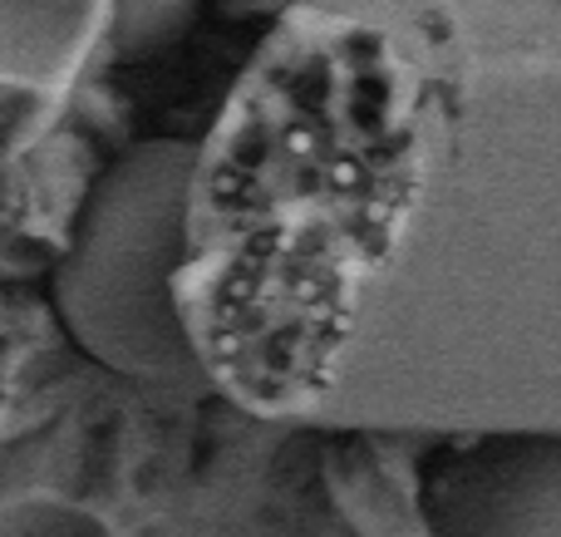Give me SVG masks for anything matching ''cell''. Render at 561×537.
<instances>
[{"label":"cell","instance_id":"6da1fadb","mask_svg":"<svg viewBox=\"0 0 561 537\" xmlns=\"http://www.w3.org/2000/svg\"><path fill=\"white\" fill-rule=\"evenodd\" d=\"M178 316L330 430L561 434L552 0H310L193 138Z\"/></svg>","mask_w":561,"mask_h":537},{"label":"cell","instance_id":"3957f363","mask_svg":"<svg viewBox=\"0 0 561 537\" xmlns=\"http://www.w3.org/2000/svg\"><path fill=\"white\" fill-rule=\"evenodd\" d=\"M424 537H561V434H473L419 483Z\"/></svg>","mask_w":561,"mask_h":537},{"label":"cell","instance_id":"7a4b0ae2","mask_svg":"<svg viewBox=\"0 0 561 537\" xmlns=\"http://www.w3.org/2000/svg\"><path fill=\"white\" fill-rule=\"evenodd\" d=\"M193 168V138L134 144L94 178L55 266V311L69 341L114 375L163 395L213 390L173 292Z\"/></svg>","mask_w":561,"mask_h":537},{"label":"cell","instance_id":"8992f818","mask_svg":"<svg viewBox=\"0 0 561 537\" xmlns=\"http://www.w3.org/2000/svg\"><path fill=\"white\" fill-rule=\"evenodd\" d=\"M0 537H114V528L84 503L55 493H20V499H0Z\"/></svg>","mask_w":561,"mask_h":537},{"label":"cell","instance_id":"277c9868","mask_svg":"<svg viewBox=\"0 0 561 537\" xmlns=\"http://www.w3.org/2000/svg\"><path fill=\"white\" fill-rule=\"evenodd\" d=\"M99 30L104 0H0V84H65Z\"/></svg>","mask_w":561,"mask_h":537},{"label":"cell","instance_id":"5b68a950","mask_svg":"<svg viewBox=\"0 0 561 537\" xmlns=\"http://www.w3.org/2000/svg\"><path fill=\"white\" fill-rule=\"evenodd\" d=\"M197 20V0H104V45L118 65L153 59Z\"/></svg>","mask_w":561,"mask_h":537}]
</instances>
